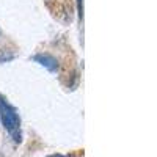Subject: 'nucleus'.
Wrapping results in <instances>:
<instances>
[{"label":"nucleus","mask_w":157,"mask_h":157,"mask_svg":"<svg viewBox=\"0 0 157 157\" xmlns=\"http://www.w3.org/2000/svg\"><path fill=\"white\" fill-rule=\"evenodd\" d=\"M0 120H2L3 127L11 135V138L16 143L22 141V132H21V118L17 110L0 94Z\"/></svg>","instance_id":"1"},{"label":"nucleus","mask_w":157,"mask_h":157,"mask_svg":"<svg viewBox=\"0 0 157 157\" xmlns=\"http://www.w3.org/2000/svg\"><path fill=\"white\" fill-rule=\"evenodd\" d=\"M33 60H35L36 63H39L41 66H44V68H46L47 71H50V72H57L58 68H60L58 60H57L54 55H50V54H36V55L33 57Z\"/></svg>","instance_id":"2"},{"label":"nucleus","mask_w":157,"mask_h":157,"mask_svg":"<svg viewBox=\"0 0 157 157\" xmlns=\"http://www.w3.org/2000/svg\"><path fill=\"white\" fill-rule=\"evenodd\" d=\"M11 58H13V55H8V54H5V52H0V63L8 61V60H11Z\"/></svg>","instance_id":"3"},{"label":"nucleus","mask_w":157,"mask_h":157,"mask_svg":"<svg viewBox=\"0 0 157 157\" xmlns=\"http://www.w3.org/2000/svg\"><path fill=\"white\" fill-rule=\"evenodd\" d=\"M77 6H78V17L82 19V16H83V2L82 0H77Z\"/></svg>","instance_id":"4"},{"label":"nucleus","mask_w":157,"mask_h":157,"mask_svg":"<svg viewBox=\"0 0 157 157\" xmlns=\"http://www.w3.org/2000/svg\"><path fill=\"white\" fill-rule=\"evenodd\" d=\"M49 157H69V155H61V154H54V155H49Z\"/></svg>","instance_id":"5"}]
</instances>
